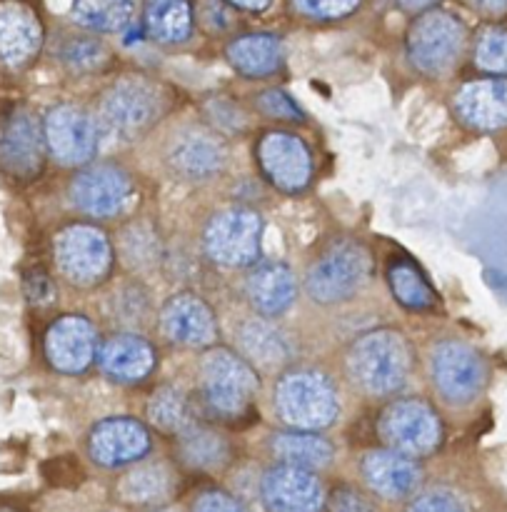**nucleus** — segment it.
I'll return each mask as SVG.
<instances>
[{
  "label": "nucleus",
  "instance_id": "nucleus-1",
  "mask_svg": "<svg viewBox=\"0 0 507 512\" xmlns=\"http://www.w3.org/2000/svg\"><path fill=\"white\" fill-rule=\"evenodd\" d=\"M413 353L403 333L390 328L360 335L348 350V375L363 393L373 398L393 395L408 383Z\"/></svg>",
  "mask_w": 507,
  "mask_h": 512
},
{
  "label": "nucleus",
  "instance_id": "nucleus-2",
  "mask_svg": "<svg viewBox=\"0 0 507 512\" xmlns=\"http://www.w3.org/2000/svg\"><path fill=\"white\" fill-rule=\"evenodd\" d=\"M275 413L290 430L320 433L330 428L340 413L333 380L315 368H293L280 375L273 393Z\"/></svg>",
  "mask_w": 507,
  "mask_h": 512
},
{
  "label": "nucleus",
  "instance_id": "nucleus-3",
  "mask_svg": "<svg viewBox=\"0 0 507 512\" xmlns=\"http://www.w3.org/2000/svg\"><path fill=\"white\" fill-rule=\"evenodd\" d=\"M200 393L210 413L245 418L260 393L258 370L230 348H210L200 360Z\"/></svg>",
  "mask_w": 507,
  "mask_h": 512
},
{
  "label": "nucleus",
  "instance_id": "nucleus-4",
  "mask_svg": "<svg viewBox=\"0 0 507 512\" xmlns=\"http://www.w3.org/2000/svg\"><path fill=\"white\" fill-rule=\"evenodd\" d=\"M165 110V98L160 88L150 80L128 75L120 78L100 95L98 128L120 140L143 138L160 120Z\"/></svg>",
  "mask_w": 507,
  "mask_h": 512
},
{
  "label": "nucleus",
  "instance_id": "nucleus-5",
  "mask_svg": "<svg viewBox=\"0 0 507 512\" xmlns=\"http://www.w3.org/2000/svg\"><path fill=\"white\" fill-rule=\"evenodd\" d=\"M373 273V260L365 245L355 240L333 243L305 275V293L318 305L345 303L365 288Z\"/></svg>",
  "mask_w": 507,
  "mask_h": 512
},
{
  "label": "nucleus",
  "instance_id": "nucleus-6",
  "mask_svg": "<svg viewBox=\"0 0 507 512\" xmlns=\"http://www.w3.org/2000/svg\"><path fill=\"white\" fill-rule=\"evenodd\" d=\"M263 218L258 210L233 205L208 220L203 233L205 253L223 268H250L263 250Z\"/></svg>",
  "mask_w": 507,
  "mask_h": 512
},
{
  "label": "nucleus",
  "instance_id": "nucleus-7",
  "mask_svg": "<svg viewBox=\"0 0 507 512\" xmlns=\"http://www.w3.org/2000/svg\"><path fill=\"white\" fill-rule=\"evenodd\" d=\"M58 273L78 288H93L108 278L113 268V245L108 235L90 223H73L55 235Z\"/></svg>",
  "mask_w": 507,
  "mask_h": 512
},
{
  "label": "nucleus",
  "instance_id": "nucleus-8",
  "mask_svg": "<svg viewBox=\"0 0 507 512\" xmlns=\"http://www.w3.org/2000/svg\"><path fill=\"white\" fill-rule=\"evenodd\" d=\"M378 430L388 450L408 458L435 453L443 443V423L438 413L420 398L393 400L380 415Z\"/></svg>",
  "mask_w": 507,
  "mask_h": 512
},
{
  "label": "nucleus",
  "instance_id": "nucleus-9",
  "mask_svg": "<svg viewBox=\"0 0 507 512\" xmlns=\"http://www.w3.org/2000/svg\"><path fill=\"white\" fill-rule=\"evenodd\" d=\"M465 45V28L445 10H425L408 30V58L420 73L445 75Z\"/></svg>",
  "mask_w": 507,
  "mask_h": 512
},
{
  "label": "nucleus",
  "instance_id": "nucleus-10",
  "mask_svg": "<svg viewBox=\"0 0 507 512\" xmlns=\"http://www.w3.org/2000/svg\"><path fill=\"white\" fill-rule=\"evenodd\" d=\"M43 140L48 153L68 168H85L93 163L100 145L98 120L85 108L60 103L43 118Z\"/></svg>",
  "mask_w": 507,
  "mask_h": 512
},
{
  "label": "nucleus",
  "instance_id": "nucleus-11",
  "mask_svg": "<svg viewBox=\"0 0 507 512\" xmlns=\"http://www.w3.org/2000/svg\"><path fill=\"white\" fill-rule=\"evenodd\" d=\"M430 373L438 393L453 405H468L483 393L488 368L473 345L463 340H443L430 355Z\"/></svg>",
  "mask_w": 507,
  "mask_h": 512
},
{
  "label": "nucleus",
  "instance_id": "nucleus-12",
  "mask_svg": "<svg viewBox=\"0 0 507 512\" xmlns=\"http://www.w3.org/2000/svg\"><path fill=\"white\" fill-rule=\"evenodd\" d=\"M70 200L75 208L93 218H115L133 203V178L113 163L85 165L70 180Z\"/></svg>",
  "mask_w": 507,
  "mask_h": 512
},
{
  "label": "nucleus",
  "instance_id": "nucleus-13",
  "mask_svg": "<svg viewBox=\"0 0 507 512\" xmlns=\"http://www.w3.org/2000/svg\"><path fill=\"white\" fill-rule=\"evenodd\" d=\"M258 165L270 185L283 193H300L313 178V155L303 138L285 130H270L258 143Z\"/></svg>",
  "mask_w": 507,
  "mask_h": 512
},
{
  "label": "nucleus",
  "instance_id": "nucleus-14",
  "mask_svg": "<svg viewBox=\"0 0 507 512\" xmlns=\"http://www.w3.org/2000/svg\"><path fill=\"white\" fill-rule=\"evenodd\" d=\"M230 150L218 133L205 128H185L168 148V168L175 178L188 183H205L225 170Z\"/></svg>",
  "mask_w": 507,
  "mask_h": 512
},
{
  "label": "nucleus",
  "instance_id": "nucleus-15",
  "mask_svg": "<svg viewBox=\"0 0 507 512\" xmlns=\"http://www.w3.org/2000/svg\"><path fill=\"white\" fill-rule=\"evenodd\" d=\"M158 323L165 338L180 348H213L218 340V320H215L213 308L190 290L175 293L165 300Z\"/></svg>",
  "mask_w": 507,
  "mask_h": 512
},
{
  "label": "nucleus",
  "instance_id": "nucleus-16",
  "mask_svg": "<svg viewBox=\"0 0 507 512\" xmlns=\"http://www.w3.org/2000/svg\"><path fill=\"white\" fill-rule=\"evenodd\" d=\"M150 453V433L140 420L118 415L95 423L88 433V455L100 468H125Z\"/></svg>",
  "mask_w": 507,
  "mask_h": 512
},
{
  "label": "nucleus",
  "instance_id": "nucleus-17",
  "mask_svg": "<svg viewBox=\"0 0 507 512\" xmlns=\"http://www.w3.org/2000/svg\"><path fill=\"white\" fill-rule=\"evenodd\" d=\"M45 358L58 373H85L98 358V330L85 315H63L45 333Z\"/></svg>",
  "mask_w": 507,
  "mask_h": 512
},
{
  "label": "nucleus",
  "instance_id": "nucleus-18",
  "mask_svg": "<svg viewBox=\"0 0 507 512\" xmlns=\"http://www.w3.org/2000/svg\"><path fill=\"white\" fill-rule=\"evenodd\" d=\"M260 498L268 512H320L325 508V490L318 475L293 465L270 468L260 480Z\"/></svg>",
  "mask_w": 507,
  "mask_h": 512
},
{
  "label": "nucleus",
  "instance_id": "nucleus-19",
  "mask_svg": "<svg viewBox=\"0 0 507 512\" xmlns=\"http://www.w3.org/2000/svg\"><path fill=\"white\" fill-rule=\"evenodd\" d=\"M43 133L28 110L18 108L0 128V168L18 180H30L43 168Z\"/></svg>",
  "mask_w": 507,
  "mask_h": 512
},
{
  "label": "nucleus",
  "instance_id": "nucleus-20",
  "mask_svg": "<svg viewBox=\"0 0 507 512\" xmlns=\"http://www.w3.org/2000/svg\"><path fill=\"white\" fill-rule=\"evenodd\" d=\"M43 45V25L33 8L18 0L0 3V63L10 70L25 68Z\"/></svg>",
  "mask_w": 507,
  "mask_h": 512
},
{
  "label": "nucleus",
  "instance_id": "nucleus-21",
  "mask_svg": "<svg viewBox=\"0 0 507 512\" xmlns=\"http://www.w3.org/2000/svg\"><path fill=\"white\" fill-rule=\"evenodd\" d=\"M245 295L255 313L263 318H278L295 303L298 280L290 265L280 260H265V263H255L245 278Z\"/></svg>",
  "mask_w": 507,
  "mask_h": 512
},
{
  "label": "nucleus",
  "instance_id": "nucleus-22",
  "mask_svg": "<svg viewBox=\"0 0 507 512\" xmlns=\"http://www.w3.org/2000/svg\"><path fill=\"white\" fill-rule=\"evenodd\" d=\"M363 478L375 495L388 500H405L418 490L423 470L413 458L395 450H373L363 458Z\"/></svg>",
  "mask_w": 507,
  "mask_h": 512
},
{
  "label": "nucleus",
  "instance_id": "nucleus-23",
  "mask_svg": "<svg viewBox=\"0 0 507 512\" xmlns=\"http://www.w3.org/2000/svg\"><path fill=\"white\" fill-rule=\"evenodd\" d=\"M98 365L118 383H138L155 368V348L138 333H115L98 348Z\"/></svg>",
  "mask_w": 507,
  "mask_h": 512
},
{
  "label": "nucleus",
  "instance_id": "nucleus-24",
  "mask_svg": "<svg viewBox=\"0 0 507 512\" xmlns=\"http://www.w3.org/2000/svg\"><path fill=\"white\" fill-rule=\"evenodd\" d=\"M455 113L475 130H500L507 125V80H475L455 95Z\"/></svg>",
  "mask_w": 507,
  "mask_h": 512
},
{
  "label": "nucleus",
  "instance_id": "nucleus-25",
  "mask_svg": "<svg viewBox=\"0 0 507 512\" xmlns=\"http://www.w3.org/2000/svg\"><path fill=\"white\" fill-rule=\"evenodd\" d=\"M120 503L130 508H160L175 493V473L165 463H138L115 485Z\"/></svg>",
  "mask_w": 507,
  "mask_h": 512
},
{
  "label": "nucleus",
  "instance_id": "nucleus-26",
  "mask_svg": "<svg viewBox=\"0 0 507 512\" xmlns=\"http://www.w3.org/2000/svg\"><path fill=\"white\" fill-rule=\"evenodd\" d=\"M238 343L253 368L275 370L290 360V343L268 318H250L240 325Z\"/></svg>",
  "mask_w": 507,
  "mask_h": 512
},
{
  "label": "nucleus",
  "instance_id": "nucleus-27",
  "mask_svg": "<svg viewBox=\"0 0 507 512\" xmlns=\"http://www.w3.org/2000/svg\"><path fill=\"white\" fill-rule=\"evenodd\" d=\"M270 453L278 458L280 465H293L315 473L333 463L335 448L323 435L308 433V430H285L270 438Z\"/></svg>",
  "mask_w": 507,
  "mask_h": 512
},
{
  "label": "nucleus",
  "instance_id": "nucleus-28",
  "mask_svg": "<svg viewBox=\"0 0 507 512\" xmlns=\"http://www.w3.org/2000/svg\"><path fill=\"white\" fill-rule=\"evenodd\" d=\"M230 65L245 78H265L273 75L283 65L285 50L275 35L250 33L243 38H235L225 50Z\"/></svg>",
  "mask_w": 507,
  "mask_h": 512
},
{
  "label": "nucleus",
  "instance_id": "nucleus-29",
  "mask_svg": "<svg viewBox=\"0 0 507 512\" xmlns=\"http://www.w3.org/2000/svg\"><path fill=\"white\" fill-rule=\"evenodd\" d=\"M385 280H388V288L393 293V298L398 300L403 308L408 310H433L438 305V293L433 290L430 280L425 278L423 270L408 258H393L385 268Z\"/></svg>",
  "mask_w": 507,
  "mask_h": 512
},
{
  "label": "nucleus",
  "instance_id": "nucleus-30",
  "mask_svg": "<svg viewBox=\"0 0 507 512\" xmlns=\"http://www.w3.org/2000/svg\"><path fill=\"white\" fill-rule=\"evenodd\" d=\"M145 30L160 43H183L193 33L188 0H145Z\"/></svg>",
  "mask_w": 507,
  "mask_h": 512
},
{
  "label": "nucleus",
  "instance_id": "nucleus-31",
  "mask_svg": "<svg viewBox=\"0 0 507 512\" xmlns=\"http://www.w3.org/2000/svg\"><path fill=\"white\" fill-rule=\"evenodd\" d=\"M178 450L183 463L193 470H220L230 460L228 440L198 425H190L178 435Z\"/></svg>",
  "mask_w": 507,
  "mask_h": 512
},
{
  "label": "nucleus",
  "instance_id": "nucleus-32",
  "mask_svg": "<svg viewBox=\"0 0 507 512\" xmlns=\"http://www.w3.org/2000/svg\"><path fill=\"white\" fill-rule=\"evenodd\" d=\"M70 15L78 25L98 33H120L130 23V0H73Z\"/></svg>",
  "mask_w": 507,
  "mask_h": 512
},
{
  "label": "nucleus",
  "instance_id": "nucleus-33",
  "mask_svg": "<svg viewBox=\"0 0 507 512\" xmlns=\"http://www.w3.org/2000/svg\"><path fill=\"white\" fill-rule=\"evenodd\" d=\"M148 420L153 428L163 430L168 435H180L190 428V408L185 395L173 385H163L155 390L148 400Z\"/></svg>",
  "mask_w": 507,
  "mask_h": 512
},
{
  "label": "nucleus",
  "instance_id": "nucleus-34",
  "mask_svg": "<svg viewBox=\"0 0 507 512\" xmlns=\"http://www.w3.org/2000/svg\"><path fill=\"white\" fill-rule=\"evenodd\" d=\"M120 250H123V260L130 268H148L158 260V238L145 223H135L123 233Z\"/></svg>",
  "mask_w": 507,
  "mask_h": 512
},
{
  "label": "nucleus",
  "instance_id": "nucleus-35",
  "mask_svg": "<svg viewBox=\"0 0 507 512\" xmlns=\"http://www.w3.org/2000/svg\"><path fill=\"white\" fill-rule=\"evenodd\" d=\"M475 65L485 73L507 75V30L485 28L475 45Z\"/></svg>",
  "mask_w": 507,
  "mask_h": 512
},
{
  "label": "nucleus",
  "instance_id": "nucleus-36",
  "mask_svg": "<svg viewBox=\"0 0 507 512\" xmlns=\"http://www.w3.org/2000/svg\"><path fill=\"white\" fill-rule=\"evenodd\" d=\"M105 45L98 40L90 38H78L70 40L63 50V60L70 70L75 73H88V70L100 68L105 63Z\"/></svg>",
  "mask_w": 507,
  "mask_h": 512
},
{
  "label": "nucleus",
  "instance_id": "nucleus-37",
  "mask_svg": "<svg viewBox=\"0 0 507 512\" xmlns=\"http://www.w3.org/2000/svg\"><path fill=\"white\" fill-rule=\"evenodd\" d=\"M325 508L328 512H380L375 500L363 490L353 488V485H340L333 493L325 498Z\"/></svg>",
  "mask_w": 507,
  "mask_h": 512
},
{
  "label": "nucleus",
  "instance_id": "nucleus-38",
  "mask_svg": "<svg viewBox=\"0 0 507 512\" xmlns=\"http://www.w3.org/2000/svg\"><path fill=\"white\" fill-rule=\"evenodd\" d=\"M293 5L303 15H310V18L333 20L353 13L360 0H293Z\"/></svg>",
  "mask_w": 507,
  "mask_h": 512
},
{
  "label": "nucleus",
  "instance_id": "nucleus-39",
  "mask_svg": "<svg viewBox=\"0 0 507 512\" xmlns=\"http://www.w3.org/2000/svg\"><path fill=\"white\" fill-rule=\"evenodd\" d=\"M408 512H468V508L450 490H428L408 505Z\"/></svg>",
  "mask_w": 507,
  "mask_h": 512
},
{
  "label": "nucleus",
  "instance_id": "nucleus-40",
  "mask_svg": "<svg viewBox=\"0 0 507 512\" xmlns=\"http://www.w3.org/2000/svg\"><path fill=\"white\" fill-rule=\"evenodd\" d=\"M260 110L270 118H278V120H303V110L298 108L293 98L283 90L273 88V90H265L263 95L258 98Z\"/></svg>",
  "mask_w": 507,
  "mask_h": 512
},
{
  "label": "nucleus",
  "instance_id": "nucleus-41",
  "mask_svg": "<svg viewBox=\"0 0 507 512\" xmlns=\"http://www.w3.org/2000/svg\"><path fill=\"white\" fill-rule=\"evenodd\" d=\"M190 512H248L238 498H233L225 490H203L193 500Z\"/></svg>",
  "mask_w": 507,
  "mask_h": 512
},
{
  "label": "nucleus",
  "instance_id": "nucleus-42",
  "mask_svg": "<svg viewBox=\"0 0 507 512\" xmlns=\"http://www.w3.org/2000/svg\"><path fill=\"white\" fill-rule=\"evenodd\" d=\"M23 285H25V295H28L30 303H35V305L53 303L55 283H53V278L45 273V270H40V268L28 270V273H25Z\"/></svg>",
  "mask_w": 507,
  "mask_h": 512
},
{
  "label": "nucleus",
  "instance_id": "nucleus-43",
  "mask_svg": "<svg viewBox=\"0 0 507 512\" xmlns=\"http://www.w3.org/2000/svg\"><path fill=\"white\" fill-rule=\"evenodd\" d=\"M400 8L403 10H410V13H418V10H425L430 8V5H435L438 0H398Z\"/></svg>",
  "mask_w": 507,
  "mask_h": 512
},
{
  "label": "nucleus",
  "instance_id": "nucleus-44",
  "mask_svg": "<svg viewBox=\"0 0 507 512\" xmlns=\"http://www.w3.org/2000/svg\"><path fill=\"white\" fill-rule=\"evenodd\" d=\"M230 3L245 10H265L270 5V0H230Z\"/></svg>",
  "mask_w": 507,
  "mask_h": 512
},
{
  "label": "nucleus",
  "instance_id": "nucleus-45",
  "mask_svg": "<svg viewBox=\"0 0 507 512\" xmlns=\"http://www.w3.org/2000/svg\"><path fill=\"white\" fill-rule=\"evenodd\" d=\"M478 5H483L485 10H503L505 8V0H475Z\"/></svg>",
  "mask_w": 507,
  "mask_h": 512
},
{
  "label": "nucleus",
  "instance_id": "nucleus-46",
  "mask_svg": "<svg viewBox=\"0 0 507 512\" xmlns=\"http://www.w3.org/2000/svg\"><path fill=\"white\" fill-rule=\"evenodd\" d=\"M0 512H15V510H10V508H0Z\"/></svg>",
  "mask_w": 507,
  "mask_h": 512
},
{
  "label": "nucleus",
  "instance_id": "nucleus-47",
  "mask_svg": "<svg viewBox=\"0 0 507 512\" xmlns=\"http://www.w3.org/2000/svg\"><path fill=\"white\" fill-rule=\"evenodd\" d=\"M158 512H170V510H158Z\"/></svg>",
  "mask_w": 507,
  "mask_h": 512
}]
</instances>
